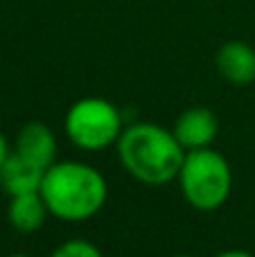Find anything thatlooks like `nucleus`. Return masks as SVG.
Wrapping results in <instances>:
<instances>
[{"label":"nucleus","instance_id":"1","mask_svg":"<svg viewBox=\"0 0 255 257\" xmlns=\"http://www.w3.org/2000/svg\"><path fill=\"white\" fill-rule=\"evenodd\" d=\"M41 196L50 214L63 221H86L104 208L108 196L106 178L79 160L52 163L43 172Z\"/></svg>","mask_w":255,"mask_h":257},{"label":"nucleus","instance_id":"2","mask_svg":"<svg viewBox=\"0 0 255 257\" xmlns=\"http://www.w3.org/2000/svg\"><path fill=\"white\" fill-rule=\"evenodd\" d=\"M115 147L122 167L136 181L147 185H165L179 178L188 154L176 140L174 131H167L152 122L126 126Z\"/></svg>","mask_w":255,"mask_h":257},{"label":"nucleus","instance_id":"3","mask_svg":"<svg viewBox=\"0 0 255 257\" xmlns=\"http://www.w3.org/2000/svg\"><path fill=\"white\" fill-rule=\"evenodd\" d=\"M179 183L185 201L192 208L201 212H215L228 201L233 190V172L219 151L206 147L185 154Z\"/></svg>","mask_w":255,"mask_h":257},{"label":"nucleus","instance_id":"4","mask_svg":"<svg viewBox=\"0 0 255 257\" xmlns=\"http://www.w3.org/2000/svg\"><path fill=\"white\" fill-rule=\"evenodd\" d=\"M68 140L84 151H102L117 145L122 131V115L108 99L84 97L75 102L63 120Z\"/></svg>","mask_w":255,"mask_h":257},{"label":"nucleus","instance_id":"5","mask_svg":"<svg viewBox=\"0 0 255 257\" xmlns=\"http://www.w3.org/2000/svg\"><path fill=\"white\" fill-rule=\"evenodd\" d=\"M174 136L181 142L185 151L194 149H206L215 142L217 131H219V122L217 115L206 106H194L188 108L179 115V120L174 122Z\"/></svg>","mask_w":255,"mask_h":257},{"label":"nucleus","instance_id":"6","mask_svg":"<svg viewBox=\"0 0 255 257\" xmlns=\"http://www.w3.org/2000/svg\"><path fill=\"white\" fill-rule=\"evenodd\" d=\"M215 66L228 84L248 86L255 81V50L244 41H228L217 50Z\"/></svg>","mask_w":255,"mask_h":257},{"label":"nucleus","instance_id":"7","mask_svg":"<svg viewBox=\"0 0 255 257\" xmlns=\"http://www.w3.org/2000/svg\"><path fill=\"white\" fill-rule=\"evenodd\" d=\"M14 151L39 165L41 169H48L52 163H57V138L45 124L32 122L18 131Z\"/></svg>","mask_w":255,"mask_h":257},{"label":"nucleus","instance_id":"8","mask_svg":"<svg viewBox=\"0 0 255 257\" xmlns=\"http://www.w3.org/2000/svg\"><path fill=\"white\" fill-rule=\"evenodd\" d=\"M43 172L45 169H41L39 165L23 158L16 151H12L9 158L5 160V165L0 167V185L9 196L39 192L41 181H43Z\"/></svg>","mask_w":255,"mask_h":257},{"label":"nucleus","instance_id":"9","mask_svg":"<svg viewBox=\"0 0 255 257\" xmlns=\"http://www.w3.org/2000/svg\"><path fill=\"white\" fill-rule=\"evenodd\" d=\"M50 214L41 192L12 196V203L7 210V219L14 230L18 232H36L45 223V217Z\"/></svg>","mask_w":255,"mask_h":257},{"label":"nucleus","instance_id":"10","mask_svg":"<svg viewBox=\"0 0 255 257\" xmlns=\"http://www.w3.org/2000/svg\"><path fill=\"white\" fill-rule=\"evenodd\" d=\"M50 257H104L102 250L86 239H68Z\"/></svg>","mask_w":255,"mask_h":257},{"label":"nucleus","instance_id":"11","mask_svg":"<svg viewBox=\"0 0 255 257\" xmlns=\"http://www.w3.org/2000/svg\"><path fill=\"white\" fill-rule=\"evenodd\" d=\"M9 154H12V151H9V142H7V138L0 133V167H3L5 160L9 158Z\"/></svg>","mask_w":255,"mask_h":257},{"label":"nucleus","instance_id":"12","mask_svg":"<svg viewBox=\"0 0 255 257\" xmlns=\"http://www.w3.org/2000/svg\"><path fill=\"white\" fill-rule=\"evenodd\" d=\"M215 257H255V255L246 253V250H224V253H219Z\"/></svg>","mask_w":255,"mask_h":257},{"label":"nucleus","instance_id":"13","mask_svg":"<svg viewBox=\"0 0 255 257\" xmlns=\"http://www.w3.org/2000/svg\"><path fill=\"white\" fill-rule=\"evenodd\" d=\"M7 257H30V255H23V253H14V255H7Z\"/></svg>","mask_w":255,"mask_h":257},{"label":"nucleus","instance_id":"14","mask_svg":"<svg viewBox=\"0 0 255 257\" xmlns=\"http://www.w3.org/2000/svg\"><path fill=\"white\" fill-rule=\"evenodd\" d=\"M174 257H192V255H174Z\"/></svg>","mask_w":255,"mask_h":257}]
</instances>
